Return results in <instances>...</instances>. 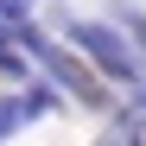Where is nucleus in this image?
Here are the masks:
<instances>
[{"label":"nucleus","instance_id":"nucleus-4","mask_svg":"<svg viewBox=\"0 0 146 146\" xmlns=\"http://www.w3.org/2000/svg\"><path fill=\"white\" fill-rule=\"evenodd\" d=\"M95 146H146V95H133L121 114H108V127L95 133Z\"/></svg>","mask_w":146,"mask_h":146},{"label":"nucleus","instance_id":"nucleus-3","mask_svg":"<svg viewBox=\"0 0 146 146\" xmlns=\"http://www.w3.org/2000/svg\"><path fill=\"white\" fill-rule=\"evenodd\" d=\"M51 102H57V95H44V89H7V95H0V146L26 127V121H38Z\"/></svg>","mask_w":146,"mask_h":146},{"label":"nucleus","instance_id":"nucleus-2","mask_svg":"<svg viewBox=\"0 0 146 146\" xmlns=\"http://www.w3.org/2000/svg\"><path fill=\"white\" fill-rule=\"evenodd\" d=\"M13 44H19V51H26V57H32V64H38L64 95H76L83 108H102V102H108V89H102V76L83 64V51H64V44H57V38H44L38 26H26Z\"/></svg>","mask_w":146,"mask_h":146},{"label":"nucleus","instance_id":"nucleus-1","mask_svg":"<svg viewBox=\"0 0 146 146\" xmlns=\"http://www.w3.org/2000/svg\"><path fill=\"white\" fill-rule=\"evenodd\" d=\"M70 44L95 64V76H108V83H121V89L146 95V57H140L114 26H102V19H70Z\"/></svg>","mask_w":146,"mask_h":146}]
</instances>
